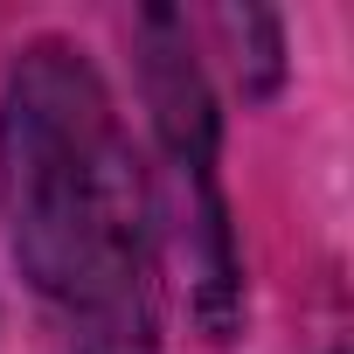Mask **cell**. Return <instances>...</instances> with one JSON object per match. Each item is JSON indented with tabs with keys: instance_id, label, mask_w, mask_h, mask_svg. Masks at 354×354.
I'll return each instance as SVG.
<instances>
[{
	"instance_id": "1",
	"label": "cell",
	"mask_w": 354,
	"mask_h": 354,
	"mask_svg": "<svg viewBox=\"0 0 354 354\" xmlns=\"http://www.w3.org/2000/svg\"><path fill=\"white\" fill-rule=\"evenodd\" d=\"M8 223L70 354H153V195L104 77L35 42L0 111Z\"/></svg>"
},
{
	"instance_id": "2",
	"label": "cell",
	"mask_w": 354,
	"mask_h": 354,
	"mask_svg": "<svg viewBox=\"0 0 354 354\" xmlns=\"http://www.w3.org/2000/svg\"><path fill=\"white\" fill-rule=\"evenodd\" d=\"M146 97L160 111V139L181 167V181H195V223L209 236V278L223 313L236 319V264H230V223H223V188H216V104L202 84L195 49L181 42V21L174 15H146Z\"/></svg>"
}]
</instances>
